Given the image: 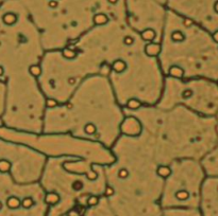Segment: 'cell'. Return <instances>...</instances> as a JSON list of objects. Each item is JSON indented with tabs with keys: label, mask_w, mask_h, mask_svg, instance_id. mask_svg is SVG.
Listing matches in <instances>:
<instances>
[{
	"label": "cell",
	"mask_w": 218,
	"mask_h": 216,
	"mask_svg": "<svg viewBox=\"0 0 218 216\" xmlns=\"http://www.w3.org/2000/svg\"><path fill=\"white\" fill-rule=\"evenodd\" d=\"M46 193L48 216H64L76 208H86L104 196L102 164L76 157H48L38 181Z\"/></svg>",
	"instance_id": "5"
},
{
	"label": "cell",
	"mask_w": 218,
	"mask_h": 216,
	"mask_svg": "<svg viewBox=\"0 0 218 216\" xmlns=\"http://www.w3.org/2000/svg\"><path fill=\"white\" fill-rule=\"evenodd\" d=\"M212 38L203 28L169 10L157 52L164 76L215 81L206 66Z\"/></svg>",
	"instance_id": "6"
},
{
	"label": "cell",
	"mask_w": 218,
	"mask_h": 216,
	"mask_svg": "<svg viewBox=\"0 0 218 216\" xmlns=\"http://www.w3.org/2000/svg\"><path fill=\"white\" fill-rule=\"evenodd\" d=\"M126 112L139 120L142 131L149 139L162 165L179 159L200 161L209 151L203 133L211 117L202 116L181 105L170 109L157 105L143 106Z\"/></svg>",
	"instance_id": "4"
},
{
	"label": "cell",
	"mask_w": 218,
	"mask_h": 216,
	"mask_svg": "<svg viewBox=\"0 0 218 216\" xmlns=\"http://www.w3.org/2000/svg\"><path fill=\"white\" fill-rule=\"evenodd\" d=\"M157 52L159 45L146 42L126 20H112L64 49L46 52L43 79L53 96L67 100L85 77L103 75L126 110L152 106L165 79Z\"/></svg>",
	"instance_id": "1"
},
{
	"label": "cell",
	"mask_w": 218,
	"mask_h": 216,
	"mask_svg": "<svg viewBox=\"0 0 218 216\" xmlns=\"http://www.w3.org/2000/svg\"><path fill=\"white\" fill-rule=\"evenodd\" d=\"M114 161L103 165L104 197L116 216H163L164 165L147 136L122 134L111 147Z\"/></svg>",
	"instance_id": "2"
},
{
	"label": "cell",
	"mask_w": 218,
	"mask_h": 216,
	"mask_svg": "<svg viewBox=\"0 0 218 216\" xmlns=\"http://www.w3.org/2000/svg\"><path fill=\"white\" fill-rule=\"evenodd\" d=\"M165 166L161 206L164 210L199 209L202 186L206 179L199 160L179 159Z\"/></svg>",
	"instance_id": "7"
},
{
	"label": "cell",
	"mask_w": 218,
	"mask_h": 216,
	"mask_svg": "<svg viewBox=\"0 0 218 216\" xmlns=\"http://www.w3.org/2000/svg\"><path fill=\"white\" fill-rule=\"evenodd\" d=\"M126 109L108 77H85L64 103L47 105L42 134H68L111 147L122 135Z\"/></svg>",
	"instance_id": "3"
},
{
	"label": "cell",
	"mask_w": 218,
	"mask_h": 216,
	"mask_svg": "<svg viewBox=\"0 0 218 216\" xmlns=\"http://www.w3.org/2000/svg\"><path fill=\"white\" fill-rule=\"evenodd\" d=\"M25 139L17 142L26 143L47 157L69 156L91 164H110L114 155L108 147L99 143L85 141L68 134H28L22 133Z\"/></svg>",
	"instance_id": "8"
},
{
	"label": "cell",
	"mask_w": 218,
	"mask_h": 216,
	"mask_svg": "<svg viewBox=\"0 0 218 216\" xmlns=\"http://www.w3.org/2000/svg\"><path fill=\"white\" fill-rule=\"evenodd\" d=\"M213 82L208 79H184L166 76L161 98L155 105L164 109L181 105L202 116L212 117L215 104L210 102L204 94L209 93V89L213 87Z\"/></svg>",
	"instance_id": "9"
},
{
	"label": "cell",
	"mask_w": 218,
	"mask_h": 216,
	"mask_svg": "<svg viewBox=\"0 0 218 216\" xmlns=\"http://www.w3.org/2000/svg\"><path fill=\"white\" fill-rule=\"evenodd\" d=\"M163 216H164V215H163Z\"/></svg>",
	"instance_id": "11"
},
{
	"label": "cell",
	"mask_w": 218,
	"mask_h": 216,
	"mask_svg": "<svg viewBox=\"0 0 218 216\" xmlns=\"http://www.w3.org/2000/svg\"><path fill=\"white\" fill-rule=\"evenodd\" d=\"M64 216H68V215H64Z\"/></svg>",
	"instance_id": "10"
}]
</instances>
